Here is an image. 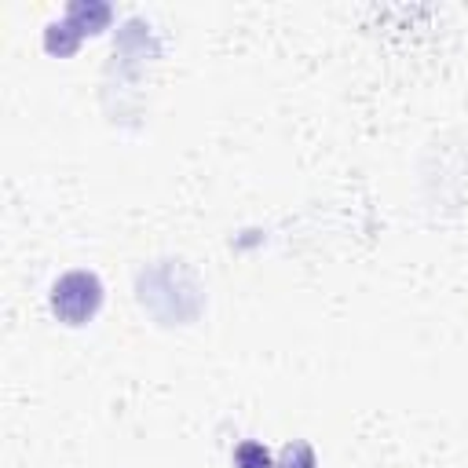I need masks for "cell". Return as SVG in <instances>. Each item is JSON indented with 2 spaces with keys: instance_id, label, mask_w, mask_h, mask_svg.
I'll return each mask as SVG.
<instances>
[{
  "instance_id": "obj_3",
  "label": "cell",
  "mask_w": 468,
  "mask_h": 468,
  "mask_svg": "<svg viewBox=\"0 0 468 468\" xmlns=\"http://www.w3.org/2000/svg\"><path fill=\"white\" fill-rule=\"evenodd\" d=\"M274 468H314V453L307 442H289L282 457L274 461Z\"/></svg>"
},
{
  "instance_id": "obj_1",
  "label": "cell",
  "mask_w": 468,
  "mask_h": 468,
  "mask_svg": "<svg viewBox=\"0 0 468 468\" xmlns=\"http://www.w3.org/2000/svg\"><path fill=\"white\" fill-rule=\"evenodd\" d=\"M48 303H51V314H55L58 322H66V325H84V322L95 318L99 307H102V282H99V274H91V271H66V274L51 285Z\"/></svg>"
},
{
  "instance_id": "obj_2",
  "label": "cell",
  "mask_w": 468,
  "mask_h": 468,
  "mask_svg": "<svg viewBox=\"0 0 468 468\" xmlns=\"http://www.w3.org/2000/svg\"><path fill=\"white\" fill-rule=\"evenodd\" d=\"M234 464L238 468H274V461H271V453H267L263 442H241L234 450Z\"/></svg>"
}]
</instances>
